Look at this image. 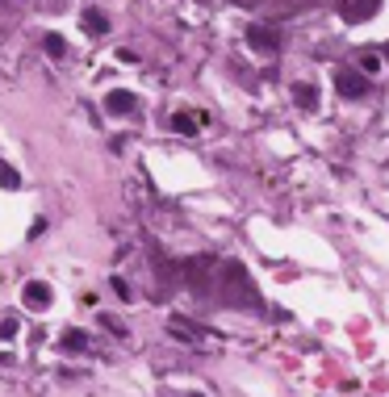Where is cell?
I'll return each instance as SVG.
<instances>
[{"label": "cell", "instance_id": "277c9868", "mask_svg": "<svg viewBox=\"0 0 389 397\" xmlns=\"http://www.w3.org/2000/svg\"><path fill=\"white\" fill-rule=\"evenodd\" d=\"M339 92L344 96H365V75H356V71H339Z\"/></svg>", "mask_w": 389, "mask_h": 397}, {"label": "cell", "instance_id": "3957f363", "mask_svg": "<svg viewBox=\"0 0 389 397\" xmlns=\"http://www.w3.org/2000/svg\"><path fill=\"white\" fill-rule=\"evenodd\" d=\"M168 331L180 335V339H193V343H210V331H201V327H193V322H184V318H172Z\"/></svg>", "mask_w": 389, "mask_h": 397}, {"label": "cell", "instance_id": "7c38bea8", "mask_svg": "<svg viewBox=\"0 0 389 397\" xmlns=\"http://www.w3.org/2000/svg\"><path fill=\"white\" fill-rule=\"evenodd\" d=\"M46 50H50L54 59H63V38H59V33H46Z\"/></svg>", "mask_w": 389, "mask_h": 397}, {"label": "cell", "instance_id": "5bb4252c", "mask_svg": "<svg viewBox=\"0 0 389 397\" xmlns=\"http://www.w3.org/2000/svg\"><path fill=\"white\" fill-rule=\"evenodd\" d=\"M113 293H117V297H130V285H126L122 276H113Z\"/></svg>", "mask_w": 389, "mask_h": 397}, {"label": "cell", "instance_id": "5b68a950", "mask_svg": "<svg viewBox=\"0 0 389 397\" xmlns=\"http://www.w3.org/2000/svg\"><path fill=\"white\" fill-rule=\"evenodd\" d=\"M247 38H251V46H256V50H277V38H272V29H260V25H251V29H247Z\"/></svg>", "mask_w": 389, "mask_h": 397}, {"label": "cell", "instance_id": "30bf717a", "mask_svg": "<svg viewBox=\"0 0 389 397\" xmlns=\"http://www.w3.org/2000/svg\"><path fill=\"white\" fill-rule=\"evenodd\" d=\"M172 130H180V134H193V130H197V117H189V113H176V117H172Z\"/></svg>", "mask_w": 389, "mask_h": 397}, {"label": "cell", "instance_id": "8992f818", "mask_svg": "<svg viewBox=\"0 0 389 397\" xmlns=\"http://www.w3.org/2000/svg\"><path fill=\"white\" fill-rule=\"evenodd\" d=\"M293 100H298L302 109H318V92H314L310 84H298V88H293Z\"/></svg>", "mask_w": 389, "mask_h": 397}, {"label": "cell", "instance_id": "52a82bcc", "mask_svg": "<svg viewBox=\"0 0 389 397\" xmlns=\"http://www.w3.org/2000/svg\"><path fill=\"white\" fill-rule=\"evenodd\" d=\"M84 25H88L92 33H105V29H109V21H105V13H96V8H84Z\"/></svg>", "mask_w": 389, "mask_h": 397}, {"label": "cell", "instance_id": "ba28073f", "mask_svg": "<svg viewBox=\"0 0 389 397\" xmlns=\"http://www.w3.org/2000/svg\"><path fill=\"white\" fill-rule=\"evenodd\" d=\"M88 347V335L84 331H67L63 335V352H84Z\"/></svg>", "mask_w": 389, "mask_h": 397}, {"label": "cell", "instance_id": "4fadbf2b", "mask_svg": "<svg viewBox=\"0 0 389 397\" xmlns=\"http://www.w3.org/2000/svg\"><path fill=\"white\" fill-rule=\"evenodd\" d=\"M101 327H105V331H113V335H126V327H122L113 314H101Z\"/></svg>", "mask_w": 389, "mask_h": 397}, {"label": "cell", "instance_id": "8fae6325", "mask_svg": "<svg viewBox=\"0 0 389 397\" xmlns=\"http://www.w3.org/2000/svg\"><path fill=\"white\" fill-rule=\"evenodd\" d=\"M377 4H381V0H360V4H356L348 17H352V21H360V17H373V13H377Z\"/></svg>", "mask_w": 389, "mask_h": 397}, {"label": "cell", "instance_id": "6da1fadb", "mask_svg": "<svg viewBox=\"0 0 389 397\" xmlns=\"http://www.w3.org/2000/svg\"><path fill=\"white\" fill-rule=\"evenodd\" d=\"M21 301H25L29 310H46V306H50V285H46V280H25Z\"/></svg>", "mask_w": 389, "mask_h": 397}, {"label": "cell", "instance_id": "7a4b0ae2", "mask_svg": "<svg viewBox=\"0 0 389 397\" xmlns=\"http://www.w3.org/2000/svg\"><path fill=\"white\" fill-rule=\"evenodd\" d=\"M134 105H138V96H134V92H126V88H113V92L105 96V109H109V113H117V117L134 113Z\"/></svg>", "mask_w": 389, "mask_h": 397}, {"label": "cell", "instance_id": "9c48e42d", "mask_svg": "<svg viewBox=\"0 0 389 397\" xmlns=\"http://www.w3.org/2000/svg\"><path fill=\"white\" fill-rule=\"evenodd\" d=\"M17 184H21L17 167H13V163H0V188H17Z\"/></svg>", "mask_w": 389, "mask_h": 397}]
</instances>
